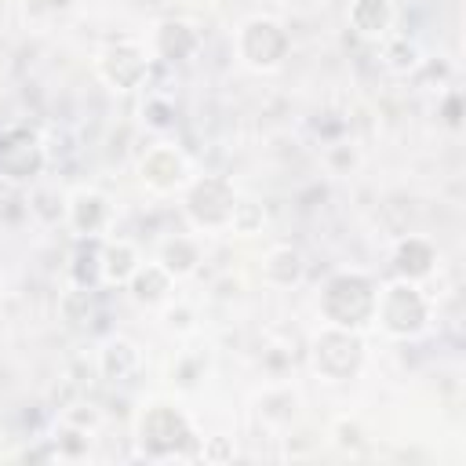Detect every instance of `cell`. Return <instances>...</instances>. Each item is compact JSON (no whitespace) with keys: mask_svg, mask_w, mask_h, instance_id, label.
I'll list each match as a JSON object with an SVG mask.
<instances>
[{"mask_svg":"<svg viewBox=\"0 0 466 466\" xmlns=\"http://www.w3.org/2000/svg\"><path fill=\"white\" fill-rule=\"evenodd\" d=\"M138 178H142V186L153 189V193H171V189H178V186L189 182V160H186V153H182L178 146L157 142V146H149V149L142 153V160H138Z\"/></svg>","mask_w":466,"mask_h":466,"instance_id":"cell-9","label":"cell"},{"mask_svg":"<svg viewBox=\"0 0 466 466\" xmlns=\"http://www.w3.org/2000/svg\"><path fill=\"white\" fill-rule=\"evenodd\" d=\"M437 266V248L426 240V237H404L397 248H393V273L400 280H426Z\"/></svg>","mask_w":466,"mask_h":466,"instance_id":"cell-12","label":"cell"},{"mask_svg":"<svg viewBox=\"0 0 466 466\" xmlns=\"http://www.w3.org/2000/svg\"><path fill=\"white\" fill-rule=\"evenodd\" d=\"M200 47V33L186 22V18H164L153 29V55L167 66H178L186 58H193Z\"/></svg>","mask_w":466,"mask_h":466,"instance_id":"cell-10","label":"cell"},{"mask_svg":"<svg viewBox=\"0 0 466 466\" xmlns=\"http://www.w3.org/2000/svg\"><path fill=\"white\" fill-rule=\"evenodd\" d=\"M47 167V146L29 124L0 127V178L7 186H29Z\"/></svg>","mask_w":466,"mask_h":466,"instance_id":"cell-5","label":"cell"},{"mask_svg":"<svg viewBox=\"0 0 466 466\" xmlns=\"http://www.w3.org/2000/svg\"><path fill=\"white\" fill-rule=\"evenodd\" d=\"M138 266L142 258L131 240H102V284H127Z\"/></svg>","mask_w":466,"mask_h":466,"instance_id":"cell-17","label":"cell"},{"mask_svg":"<svg viewBox=\"0 0 466 466\" xmlns=\"http://www.w3.org/2000/svg\"><path fill=\"white\" fill-rule=\"evenodd\" d=\"M160 266L171 273V280L197 273V266H200V244L193 237H182V233L167 237L160 244Z\"/></svg>","mask_w":466,"mask_h":466,"instance_id":"cell-19","label":"cell"},{"mask_svg":"<svg viewBox=\"0 0 466 466\" xmlns=\"http://www.w3.org/2000/svg\"><path fill=\"white\" fill-rule=\"evenodd\" d=\"M262 222H266V211H262V204H255V200H240V197H237V204H233V215H229V226H226V229L251 237V233H258V229H262Z\"/></svg>","mask_w":466,"mask_h":466,"instance_id":"cell-21","label":"cell"},{"mask_svg":"<svg viewBox=\"0 0 466 466\" xmlns=\"http://www.w3.org/2000/svg\"><path fill=\"white\" fill-rule=\"evenodd\" d=\"M127 291H131V299H135L138 306H160V302H167V295H171V273H167L160 262H146V266H138V269L131 273Z\"/></svg>","mask_w":466,"mask_h":466,"instance_id":"cell-15","label":"cell"},{"mask_svg":"<svg viewBox=\"0 0 466 466\" xmlns=\"http://www.w3.org/2000/svg\"><path fill=\"white\" fill-rule=\"evenodd\" d=\"M350 25L368 40H386L393 29V4L390 0H353Z\"/></svg>","mask_w":466,"mask_h":466,"instance_id":"cell-14","label":"cell"},{"mask_svg":"<svg viewBox=\"0 0 466 466\" xmlns=\"http://www.w3.org/2000/svg\"><path fill=\"white\" fill-rule=\"evenodd\" d=\"M419 47L408 40V36H393V40H386V47H382V62L393 69V73H411L415 66H419Z\"/></svg>","mask_w":466,"mask_h":466,"instance_id":"cell-20","label":"cell"},{"mask_svg":"<svg viewBox=\"0 0 466 466\" xmlns=\"http://www.w3.org/2000/svg\"><path fill=\"white\" fill-rule=\"evenodd\" d=\"M142 113H146V124H149V127H171V124H175V106H171L164 95H149Z\"/></svg>","mask_w":466,"mask_h":466,"instance_id":"cell-22","label":"cell"},{"mask_svg":"<svg viewBox=\"0 0 466 466\" xmlns=\"http://www.w3.org/2000/svg\"><path fill=\"white\" fill-rule=\"evenodd\" d=\"M233 204H237V189L229 178L222 175H204V178H193L186 186V215L193 226L200 229H226L229 226V215H233Z\"/></svg>","mask_w":466,"mask_h":466,"instance_id":"cell-7","label":"cell"},{"mask_svg":"<svg viewBox=\"0 0 466 466\" xmlns=\"http://www.w3.org/2000/svg\"><path fill=\"white\" fill-rule=\"evenodd\" d=\"M69 277L76 288H98L102 284V237H76Z\"/></svg>","mask_w":466,"mask_h":466,"instance_id":"cell-18","label":"cell"},{"mask_svg":"<svg viewBox=\"0 0 466 466\" xmlns=\"http://www.w3.org/2000/svg\"><path fill=\"white\" fill-rule=\"evenodd\" d=\"M375 320L393 339H415L430 324V299L422 295V288L415 280H400L397 277L386 288H379Z\"/></svg>","mask_w":466,"mask_h":466,"instance_id":"cell-2","label":"cell"},{"mask_svg":"<svg viewBox=\"0 0 466 466\" xmlns=\"http://www.w3.org/2000/svg\"><path fill=\"white\" fill-rule=\"evenodd\" d=\"M138 364H142L138 346L127 342V339H109V342L102 346V353H98V371H102V379H109V382H127V379H135Z\"/></svg>","mask_w":466,"mask_h":466,"instance_id":"cell-16","label":"cell"},{"mask_svg":"<svg viewBox=\"0 0 466 466\" xmlns=\"http://www.w3.org/2000/svg\"><path fill=\"white\" fill-rule=\"evenodd\" d=\"M149 73H153V58L135 40H116L98 55V76L113 91H135L149 80Z\"/></svg>","mask_w":466,"mask_h":466,"instance_id":"cell-8","label":"cell"},{"mask_svg":"<svg viewBox=\"0 0 466 466\" xmlns=\"http://www.w3.org/2000/svg\"><path fill=\"white\" fill-rule=\"evenodd\" d=\"M375 299H379V284L368 273L339 269L324 280L317 309H320L324 324L360 331V328L375 324Z\"/></svg>","mask_w":466,"mask_h":466,"instance_id":"cell-1","label":"cell"},{"mask_svg":"<svg viewBox=\"0 0 466 466\" xmlns=\"http://www.w3.org/2000/svg\"><path fill=\"white\" fill-rule=\"evenodd\" d=\"M302 269H306L302 251L291 248V244H273L266 251V258H262V280L269 288H291V284H299L302 280Z\"/></svg>","mask_w":466,"mask_h":466,"instance_id":"cell-13","label":"cell"},{"mask_svg":"<svg viewBox=\"0 0 466 466\" xmlns=\"http://www.w3.org/2000/svg\"><path fill=\"white\" fill-rule=\"evenodd\" d=\"M291 51V36L288 29L269 18V15H255L240 25V36H237V55L248 69H258V73H269L277 66H284Z\"/></svg>","mask_w":466,"mask_h":466,"instance_id":"cell-6","label":"cell"},{"mask_svg":"<svg viewBox=\"0 0 466 466\" xmlns=\"http://www.w3.org/2000/svg\"><path fill=\"white\" fill-rule=\"evenodd\" d=\"M135 437H138V448L146 459H175V455H186V448L193 444L197 433L175 404L153 400L142 408V415L135 422Z\"/></svg>","mask_w":466,"mask_h":466,"instance_id":"cell-3","label":"cell"},{"mask_svg":"<svg viewBox=\"0 0 466 466\" xmlns=\"http://www.w3.org/2000/svg\"><path fill=\"white\" fill-rule=\"evenodd\" d=\"M364 357H368V346L360 339V331H350V328H331L324 324V331L309 342V360H313V371L328 382H346L353 379L360 368H364Z\"/></svg>","mask_w":466,"mask_h":466,"instance_id":"cell-4","label":"cell"},{"mask_svg":"<svg viewBox=\"0 0 466 466\" xmlns=\"http://www.w3.org/2000/svg\"><path fill=\"white\" fill-rule=\"evenodd\" d=\"M66 222L76 237H102L109 226V200L98 189H76L66 200Z\"/></svg>","mask_w":466,"mask_h":466,"instance_id":"cell-11","label":"cell"},{"mask_svg":"<svg viewBox=\"0 0 466 466\" xmlns=\"http://www.w3.org/2000/svg\"><path fill=\"white\" fill-rule=\"evenodd\" d=\"M441 116H444V124H448L451 131L462 127V95H459V91H448V95H444V102H441Z\"/></svg>","mask_w":466,"mask_h":466,"instance_id":"cell-23","label":"cell"}]
</instances>
